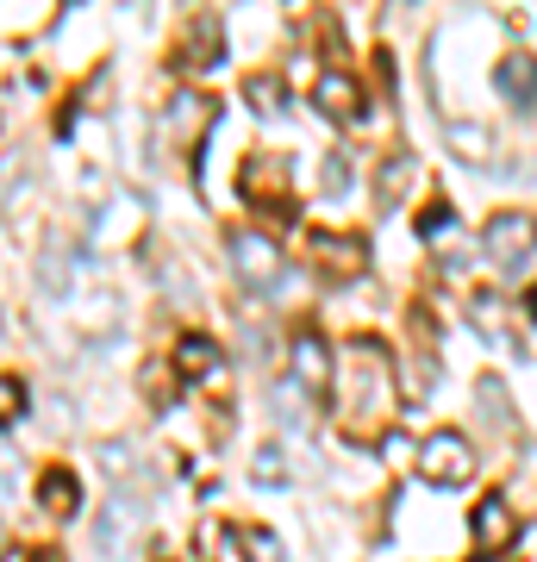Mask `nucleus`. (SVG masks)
I'll return each mask as SVG.
<instances>
[{"mask_svg":"<svg viewBox=\"0 0 537 562\" xmlns=\"http://www.w3.org/2000/svg\"><path fill=\"white\" fill-rule=\"evenodd\" d=\"M418 475L432 487H462L469 475H476V450H469V438L462 431H432V438L418 443Z\"/></svg>","mask_w":537,"mask_h":562,"instance_id":"7ed1b4c3","label":"nucleus"},{"mask_svg":"<svg viewBox=\"0 0 537 562\" xmlns=\"http://www.w3.org/2000/svg\"><path fill=\"white\" fill-rule=\"evenodd\" d=\"M200 550H206V562H250L238 525H200Z\"/></svg>","mask_w":537,"mask_h":562,"instance_id":"ddd939ff","label":"nucleus"},{"mask_svg":"<svg viewBox=\"0 0 537 562\" xmlns=\"http://www.w3.org/2000/svg\"><path fill=\"white\" fill-rule=\"evenodd\" d=\"M313 101H318V113H325V120H357L362 88L344 76V69H325V76H318V88H313Z\"/></svg>","mask_w":537,"mask_h":562,"instance_id":"1a4fd4ad","label":"nucleus"},{"mask_svg":"<svg viewBox=\"0 0 537 562\" xmlns=\"http://www.w3.org/2000/svg\"><path fill=\"white\" fill-rule=\"evenodd\" d=\"M500 94L506 101H537V57L532 50H506V63H500Z\"/></svg>","mask_w":537,"mask_h":562,"instance_id":"f8f14e48","label":"nucleus"},{"mask_svg":"<svg viewBox=\"0 0 537 562\" xmlns=\"http://www.w3.org/2000/svg\"><path fill=\"white\" fill-rule=\"evenodd\" d=\"M294 382L306 387L313 401H325V394H332V382H338V375H332V350H325V338H318V331L294 338Z\"/></svg>","mask_w":537,"mask_h":562,"instance_id":"423d86ee","label":"nucleus"},{"mask_svg":"<svg viewBox=\"0 0 537 562\" xmlns=\"http://www.w3.org/2000/svg\"><path fill=\"white\" fill-rule=\"evenodd\" d=\"M244 188H250V194H262L276 213H288V194H281V188H288V176H281L276 157H257V162H250V169H244Z\"/></svg>","mask_w":537,"mask_h":562,"instance_id":"4468645a","label":"nucleus"},{"mask_svg":"<svg viewBox=\"0 0 537 562\" xmlns=\"http://www.w3.org/2000/svg\"><path fill=\"white\" fill-rule=\"evenodd\" d=\"M32 562H63V550H32Z\"/></svg>","mask_w":537,"mask_h":562,"instance_id":"aec40b11","label":"nucleus"},{"mask_svg":"<svg viewBox=\"0 0 537 562\" xmlns=\"http://www.w3.org/2000/svg\"><path fill=\"white\" fill-rule=\"evenodd\" d=\"M25 413V382L20 375H0V425H13Z\"/></svg>","mask_w":537,"mask_h":562,"instance_id":"dca6fc26","label":"nucleus"},{"mask_svg":"<svg viewBox=\"0 0 537 562\" xmlns=\"http://www.w3.org/2000/svg\"><path fill=\"white\" fill-rule=\"evenodd\" d=\"M244 543H250V562H281V543L269 531H244Z\"/></svg>","mask_w":537,"mask_h":562,"instance_id":"a211bd4d","label":"nucleus"},{"mask_svg":"<svg viewBox=\"0 0 537 562\" xmlns=\"http://www.w3.org/2000/svg\"><path fill=\"white\" fill-rule=\"evenodd\" d=\"M220 120V106L206 101V94H176V101L163 106V138L176 144V150H194L206 132Z\"/></svg>","mask_w":537,"mask_h":562,"instance_id":"20e7f679","label":"nucleus"},{"mask_svg":"<svg viewBox=\"0 0 537 562\" xmlns=\"http://www.w3.org/2000/svg\"><path fill=\"white\" fill-rule=\"evenodd\" d=\"M188 50H194V57H188L194 69H200V63H220V25L194 20V25H188Z\"/></svg>","mask_w":537,"mask_h":562,"instance_id":"2eb2a0df","label":"nucleus"},{"mask_svg":"<svg viewBox=\"0 0 537 562\" xmlns=\"http://www.w3.org/2000/svg\"><path fill=\"white\" fill-rule=\"evenodd\" d=\"M176 375L181 382H206V375H220V344L200 338V331H188V338L176 344Z\"/></svg>","mask_w":537,"mask_h":562,"instance_id":"9d476101","label":"nucleus"},{"mask_svg":"<svg viewBox=\"0 0 537 562\" xmlns=\"http://www.w3.org/2000/svg\"><path fill=\"white\" fill-rule=\"evenodd\" d=\"M306 257H313L318 276H357L362 269V238H344V232H306Z\"/></svg>","mask_w":537,"mask_h":562,"instance_id":"39448f33","label":"nucleus"},{"mask_svg":"<svg viewBox=\"0 0 537 562\" xmlns=\"http://www.w3.org/2000/svg\"><path fill=\"white\" fill-rule=\"evenodd\" d=\"M476 543L481 550H500V543H513V531H518V513L506 506V494H488V501L476 506Z\"/></svg>","mask_w":537,"mask_h":562,"instance_id":"6e6552de","label":"nucleus"},{"mask_svg":"<svg viewBox=\"0 0 537 562\" xmlns=\"http://www.w3.org/2000/svg\"><path fill=\"white\" fill-rule=\"evenodd\" d=\"M232 262H238V276L250 281V288H269V281L281 276L276 244H269V238H257V232H232Z\"/></svg>","mask_w":537,"mask_h":562,"instance_id":"0eeeda50","label":"nucleus"},{"mask_svg":"<svg viewBox=\"0 0 537 562\" xmlns=\"http://www.w3.org/2000/svg\"><path fill=\"white\" fill-rule=\"evenodd\" d=\"M250 101H257V113H281V88H276V76H250Z\"/></svg>","mask_w":537,"mask_h":562,"instance_id":"f3484780","label":"nucleus"},{"mask_svg":"<svg viewBox=\"0 0 537 562\" xmlns=\"http://www.w3.org/2000/svg\"><path fill=\"white\" fill-rule=\"evenodd\" d=\"M38 506L51 513V519H76V506H81V487L69 469H44L38 475Z\"/></svg>","mask_w":537,"mask_h":562,"instance_id":"9b49d317","label":"nucleus"},{"mask_svg":"<svg viewBox=\"0 0 537 562\" xmlns=\"http://www.w3.org/2000/svg\"><path fill=\"white\" fill-rule=\"evenodd\" d=\"M488 257H494V269H506V276H525L537 257V220L532 213H494L488 220Z\"/></svg>","mask_w":537,"mask_h":562,"instance_id":"f03ea898","label":"nucleus"},{"mask_svg":"<svg viewBox=\"0 0 537 562\" xmlns=\"http://www.w3.org/2000/svg\"><path fill=\"white\" fill-rule=\"evenodd\" d=\"M257 475H262V482H288V462H281V450H262Z\"/></svg>","mask_w":537,"mask_h":562,"instance_id":"6ab92c4d","label":"nucleus"},{"mask_svg":"<svg viewBox=\"0 0 537 562\" xmlns=\"http://www.w3.org/2000/svg\"><path fill=\"white\" fill-rule=\"evenodd\" d=\"M350 375H357V387H350V401L362 394V406L344 419V431L350 438H381L388 431V419H394V369H388V350L381 344H350Z\"/></svg>","mask_w":537,"mask_h":562,"instance_id":"f257e3e1","label":"nucleus"}]
</instances>
